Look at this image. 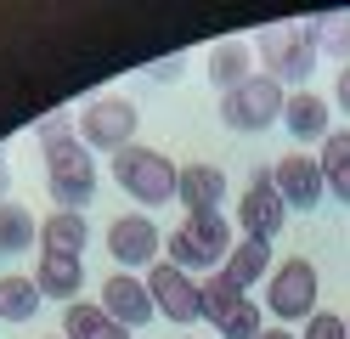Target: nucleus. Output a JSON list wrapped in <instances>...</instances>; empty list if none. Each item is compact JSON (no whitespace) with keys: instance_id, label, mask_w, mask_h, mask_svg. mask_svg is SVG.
Wrapping results in <instances>:
<instances>
[{"instance_id":"f257e3e1","label":"nucleus","mask_w":350,"mask_h":339,"mask_svg":"<svg viewBox=\"0 0 350 339\" xmlns=\"http://www.w3.org/2000/svg\"><path fill=\"white\" fill-rule=\"evenodd\" d=\"M46 192H51L57 210H74V215L96 198V158H91V147L79 136L46 147Z\"/></svg>"},{"instance_id":"f03ea898","label":"nucleus","mask_w":350,"mask_h":339,"mask_svg":"<svg viewBox=\"0 0 350 339\" xmlns=\"http://www.w3.org/2000/svg\"><path fill=\"white\" fill-rule=\"evenodd\" d=\"M113 181L136 198V203H147V210H159V203H170L175 198V181H181V164H170V158L159 153V147H124V153H113Z\"/></svg>"},{"instance_id":"7ed1b4c3","label":"nucleus","mask_w":350,"mask_h":339,"mask_svg":"<svg viewBox=\"0 0 350 339\" xmlns=\"http://www.w3.org/2000/svg\"><path fill=\"white\" fill-rule=\"evenodd\" d=\"M164 249H170V266H181V271L226 266V255H232V221L226 215H187V226L170 232Z\"/></svg>"},{"instance_id":"20e7f679","label":"nucleus","mask_w":350,"mask_h":339,"mask_svg":"<svg viewBox=\"0 0 350 339\" xmlns=\"http://www.w3.org/2000/svg\"><path fill=\"white\" fill-rule=\"evenodd\" d=\"M254 51L266 62V79H277V85L282 79L299 85V79H311V68H317V45L305 34V23H271V29H260Z\"/></svg>"},{"instance_id":"39448f33","label":"nucleus","mask_w":350,"mask_h":339,"mask_svg":"<svg viewBox=\"0 0 350 339\" xmlns=\"http://www.w3.org/2000/svg\"><path fill=\"white\" fill-rule=\"evenodd\" d=\"M266 311L277 316V328L288 323H311L317 316V266L311 260H282L271 277H266Z\"/></svg>"},{"instance_id":"423d86ee","label":"nucleus","mask_w":350,"mask_h":339,"mask_svg":"<svg viewBox=\"0 0 350 339\" xmlns=\"http://www.w3.org/2000/svg\"><path fill=\"white\" fill-rule=\"evenodd\" d=\"M136 125H142V113L130 97H96L79 113V142L91 153H124V147H136Z\"/></svg>"},{"instance_id":"0eeeda50","label":"nucleus","mask_w":350,"mask_h":339,"mask_svg":"<svg viewBox=\"0 0 350 339\" xmlns=\"http://www.w3.org/2000/svg\"><path fill=\"white\" fill-rule=\"evenodd\" d=\"M282 85L277 79H266V74H249L237 90H226L221 97V125H232V130H271L277 119H282Z\"/></svg>"},{"instance_id":"6e6552de","label":"nucleus","mask_w":350,"mask_h":339,"mask_svg":"<svg viewBox=\"0 0 350 339\" xmlns=\"http://www.w3.org/2000/svg\"><path fill=\"white\" fill-rule=\"evenodd\" d=\"M237 221H243V238H260V243H271V238L282 232V221H288V203H282L271 170H254V175H249L243 198H237Z\"/></svg>"},{"instance_id":"1a4fd4ad","label":"nucleus","mask_w":350,"mask_h":339,"mask_svg":"<svg viewBox=\"0 0 350 339\" xmlns=\"http://www.w3.org/2000/svg\"><path fill=\"white\" fill-rule=\"evenodd\" d=\"M147 294H152V311L170 316V323H181V328H192L204 316L198 311V283H192V271L170 266V260L147 266Z\"/></svg>"},{"instance_id":"9d476101","label":"nucleus","mask_w":350,"mask_h":339,"mask_svg":"<svg viewBox=\"0 0 350 339\" xmlns=\"http://www.w3.org/2000/svg\"><path fill=\"white\" fill-rule=\"evenodd\" d=\"M159 226H152V215H119L113 226H107V255H113L119 266H159Z\"/></svg>"},{"instance_id":"9b49d317","label":"nucleus","mask_w":350,"mask_h":339,"mask_svg":"<svg viewBox=\"0 0 350 339\" xmlns=\"http://www.w3.org/2000/svg\"><path fill=\"white\" fill-rule=\"evenodd\" d=\"M271 181H277V192H282V203H288V210H317L322 192H327L322 164H317V158H305V153L277 158V164H271Z\"/></svg>"},{"instance_id":"f8f14e48","label":"nucleus","mask_w":350,"mask_h":339,"mask_svg":"<svg viewBox=\"0 0 350 339\" xmlns=\"http://www.w3.org/2000/svg\"><path fill=\"white\" fill-rule=\"evenodd\" d=\"M107 316H113L119 328H147L152 323V294L142 277H130V271H113V277L102 283V300H96Z\"/></svg>"},{"instance_id":"ddd939ff","label":"nucleus","mask_w":350,"mask_h":339,"mask_svg":"<svg viewBox=\"0 0 350 339\" xmlns=\"http://www.w3.org/2000/svg\"><path fill=\"white\" fill-rule=\"evenodd\" d=\"M175 198H181L187 215H221L226 203V170L221 164H181V181H175Z\"/></svg>"},{"instance_id":"4468645a","label":"nucleus","mask_w":350,"mask_h":339,"mask_svg":"<svg viewBox=\"0 0 350 339\" xmlns=\"http://www.w3.org/2000/svg\"><path fill=\"white\" fill-rule=\"evenodd\" d=\"M85 243H91V226H85V215H74V210H51L46 221H40V255L79 260Z\"/></svg>"},{"instance_id":"2eb2a0df","label":"nucleus","mask_w":350,"mask_h":339,"mask_svg":"<svg viewBox=\"0 0 350 339\" xmlns=\"http://www.w3.org/2000/svg\"><path fill=\"white\" fill-rule=\"evenodd\" d=\"M282 125H288L299 142H327V102L317 90H294V97L282 102Z\"/></svg>"},{"instance_id":"dca6fc26","label":"nucleus","mask_w":350,"mask_h":339,"mask_svg":"<svg viewBox=\"0 0 350 339\" xmlns=\"http://www.w3.org/2000/svg\"><path fill=\"white\" fill-rule=\"evenodd\" d=\"M226 277L237 283V288H254V283H266L271 277V243H260V238H243V243H232V255H226Z\"/></svg>"},{"instance_id":"f3484780","label":"nucleus","mask_w":350,"mask_h":339,"mask_svg":"<svg viewBox=\"0 0 350 339\" xmlns=\"http://www.w3.org/2000/svg\"><path fill=\"white\" fill-rule=\"evenodd\" d=\"M62 339H130V328H119L102 305L74 300L68 311H62Z\"/></svg>"},{"instance_id":"a211bd4d","label":"nucleus","mask_w":350,"mask_h":339,"mask_svg":"<svg viewBox=\"0 0 350 339\" xmlns=\"http://www.w3.org/2000/svg\"><path fill=\"white\" fill-rule=\"evenodd\" d=\"M34 283H40V294H46V300L74 305L79 288H85V266H79V260H57V255H46V260H40V271H34Z\"/></svg>"},{"instance_id":"6ab92c4d","label":"nucleus","mask_w":350,"mask_h":339,"mask_svg":"<svg viewBox=\"0 0 350 339\" xmlns=\"http://www.w3.org/2000/svg\"><path fill=\"white\" fill-rule=\"evenodd\" d=\"M243 300H249V294L237 288L226 271H215V277H204V283H198V311H204V323H215V328H226V316L243 305Z\"/></svg>"},{"instance_id":"aec40b11","label":"nucleus","mask_w":350,"mask_h":339,"mask_svg":"<svg viewBox=\"0 0 350 339\" xmlns=\"http://www.w3.org/2000/svg\"><path fill=\"white\" fill-rule=\"evenodd\" d=\"M34 243H40V221L23 203H0V260H17Z\"/></svg>"},{"instance_id":"412c9836","label":"nucleus","mask_w":350,"mask_h":339,"mask_svg":"<svg viewBox=\"0 0 350 339\" xmlns=\"http://www.w3.org/2000/svg\"><path fill=\"white\" fill-rule=\"evenodd\" d=\"M249 62H254V51H249L243 40H221V45L209 51V79L221 85V97H226V90H237V85L249 79Z\"/></svg>"},{"instance_id":"4be33fe9","label":"nucleus","mask_w":350,"mask_h":339,"mask_svg":"<svg viewBox=\"0 0 350 339\" xmlns=\"http://www.w3.org/2000/svg\"><path fill=\"white\" fill-rule=\"evenodd\" d=\"M317 164H322V181L334 187V198L350 203V130H327Z\"/></svg>"},{"instance_id":"5701e85b","label":"nucleus","mask_w":350,"mask_h":339,"mask_svg":"<svg viewBox=\"0 0 350 339\" xmlns=\"http://www.w3.org/2000/svg\"><path fill=\"white\" fill-rule=\"evenodd\" d=\"M305 34H311V45H317V51L339 57V62L350 68V12H322V17H311V23H305Z\"/></svg>"},{"instance_id":"b1692460","label":"nucleus","mask_w":350,"mask_h":339,"mask_svg":"<svg viewBox=\"0 0 350 339\" xmlns=\"http://www.w3.org/2000/svg\"><path fill=\"white\" fill-rule=\"evenodd\" d=\"M40 283L34 277H0V323H29L40 311Z\"/></svg>"},{"instance_id":"393cba45","label":"nucleus","mask_w":350,"mask_h":339,"mask_svg":"<svg viewBox=\"0 0 350 339\" xmlns=\"http://www.w3.org/2000/svg\"><path fill=\"white\" fill-rule=\"evenodd\" d=\"M266 305H254V300H243L232 316H226V328H221V339H260L266 334V316H260Z\"/></svg>"},{"instance_id":"a878e982","label":"nucleus","mask_w":350,"mask_h":339,"mask_svg":"<svg viewBox=\"0 0 350 339\" xmlns=\"http://www.w3.org/2000/svg\"><path fill=\"white\" fill-rule=\"evenodd\" d=\"M74 125H79L74 113H68V108H57V113H46V119L34 125V136H40V147H51V142H68V136H74Z\"/></svg>"},{"instance_id":"bb28decb","label":"nucleus","mask_w":350,"mask_h":339,"mask_svg":"<svg viewBox=\"0 0 350 339\" xmlns=\"http://www.w3.org/2000/svg\"><path fill=\"white\" fill-rule=\"evenodd\" d=\"M299 339H350L345 334V316H334V311H317L311 323H305V334Z\"/></svg>"},{"instance_id":"cd10ccee","label":"nucleus","mask_w":350,"mask_h":339,"mask_svg":"<svg viewBox=\"0 0 350 339\" xmlns=\"http://www.w3.org/2000/svg\"><path fill=\"white\" fill-rule=\"evenodd\" d=\"M181 68H187V57H164V62H152V68H147V79H175Z\"/></svg>"},{"instance_id":"c85d7f7f","label":"nucleus","mask_w":350,"mask_h":339,"mask_svg":"<svg viewBox=\"0 0 350 339\" xmlns=\"http://www.w3.org/2000/svg\"><path fill=\"white\" fill-rule=\"evenodd\" d=\"M334 102H339V113H350V68L334 79Z\"/></svg>"},{"instance_id":"c756f323","label":"nucleus","mask_w":350,"mask_h":339,"mask_svg":"<svg viewBox=\"0 0 350 339\" xmlns=\"http://www.w3.org/2000/svg\"><path fill=\"white\" fill-rule=\"evenodd\" d=\"M6 181H12V170H6V153H0V203H6Z\"/></svg>"},{"instance_id":"7c9ffc66","label":"nucleus","mask_w":350,"mask_h":339,"mask_svg":"<svg viewBox=\"0 0 350 339\" xmlns=\"http://www.w3.org/2000/svg\"><path fill=\"white\" fill-rule=\"evenodd\" d=\"M260 339H294L288 328H266V334H260Z\"/></svg>"},{"instance_id":"2f4dec72","label":"nucleus","mask_w":350,"mask_h":339,"mask_svg":"<svg viewBox=\"0 0 350 339\" xmlns=\"http://www.w3.org/2000/svg\"><path fill=\"white\" fill-rule=\"evenodd\" d=\"M51 339H62V334H51Z\"/></svg>"},{"instance_id":"473e14b6","label":"nucleus","mask_w":350,"mask_h":339,"mask_svg":"<svg viewBox=\"0 0 350 339\" xmlns=\"http://www.w3.org/2000/svg\"><path fill=\"white\" fill-rule=\"evenodd\" d=\"M345 334H350V323H345Z\"/></svg>"}]
</instances>
